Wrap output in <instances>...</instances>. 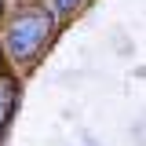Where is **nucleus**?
Wrapping results in <instances>:
<instances>
[{
  "instance_id": "2",
  "label": "nucleus",
  "mask_w": 146,
  "mask_h": 146,
  "mask_svg": "<svg viewBox=\"0 0 146 146\" xmlns=\"http://www.w3.org/2000/svg\"><path fill=\"white\" fill-rule=\"evenodd\" d=\"M15 110H18V80L4 73V77H0V139H4V131L11 124Z\"/></svg>"
},
{
  "instance_id": "3",
  "label": "nucleus",
  "mask_w": 146,
  "mask_h": 146,
  "mask_svg": "<svg viewBox=\"0 0 146 146\" xmlns=\"http://www.w3.org/2000/svg\"><path fill=\"white\" fill-rule=\"evenodd\" d=\"M80 4H84V0H55V11H58V15H73Z\"/></svg>"
},
{
  "instance_id": "1",
  "label": "nucleus",
  "mask_w": 146,
  "mask_h": 146,
  "mask_svg": "<svg viewBox=\"0 0 146 146\" xmlns=\"http://www.w3.org/2000/svg\"><path fill=\"white\" fill-rule=\"evenodd\" d=\"M55 33V15L44 7H29L7 22L4 33V51L11 55L15 62H33L36 55L48 48V40Z\"/></svg>"
},
{
  "instance_id": "5",
  "label": "nucleus",
  "mask_w": 146,
  "mask_h": 146,
  "mask_svg": "<svg viewBox=\"0 0 146 146\" xmlns=\"http://www.w3.org/2000/svg\"><path fill=\"white\" fill-rule=\"evenodd\" d=\"M0 15H4V0H0Z\"/></svg>"
},
{
  "instance_id": "4",
  "label": "nucleus",
  "mask_w": 146,
  "mask_h": 146,
  "mask_svg": "<svg viewBox=\"0 0 146 146\" xmlns=\"http://www.w3.org/2000/svg\"><path fill=\"white\" fill-rule=\"evenodd\" d=\"M4 62H7V51L0 48V77H4Z\"/></svg>"
}]
</instances>
